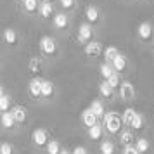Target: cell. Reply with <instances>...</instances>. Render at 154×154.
<instances>
[{"label": "cell", "instance_id": "obj_5", "mask_svg": "<svg viewBox=\"0 0 154 154\" xmlns=\"http://www.w3.org/2000/svg\"><path fill=\"white\" fill-rule=\"evenodd\" d=\"M82 123L90 128V126H94L95 123H99V116L92 111L90 107H88V109H83V111H82Z\"/></svg>", "mask_w": 154, "mask_h": 154}, {"label": "cell", "instance_id": "obj_12", "mask_svg": "<svg viewBox=\"0 0 154 154\" xmlns=\"http://www.w3.org/2000/svg\"><path fill=\"white\" fill-rule=\"evenodd\" d=\"M54 92H56L54 83H52L50 80H43V83H42V97L50 99L52 95H54Z\"/></svg>", "mask_w": 154, "mask_h": 154}, {"label": "cell", "instance_id": "obj_2", "mask_svg": "<svg viewBox=\"0 0 154 154\" xmlns=\"http://www.w3.org/2000/svg\"><path fill=\"white\" fill-rule=\"evenodd\" d=\"M40 49L45 56H54L57 52V43L52 36H42L40 38Z\"/></svg>", "mask_w": 154, "mask_h": 154}, {"label": "cell", "instance_id": "obj_31", "mask_svg": "<svg viewBox=\"0 0 154 154\" xmlns=\"http://www.w3.org/2000/svg\"><path fill=\"white\" fill-rule=\"evenodd\" d=\"M137 149H139V152L142 154V152H147L149 151V142H147V139H144V137H140L139 140H137Z\"/></svg>", "mask_w": 154, "mask_h": 154}, {"label": "cell", "instance_id": "obj_21", "mask_svg": "<svg viewBox=\"0 0 154 154\" xmlns=\"http://www.w3.org/2000/svg\"><path fill=\"white\" fill-rule=\"evenodd\" d=\"M11 100H12L11 95H7V94H4V92H2V94H0V111H2V112L9 111V107H11V104H12Z\"/></svg>", "mask_w": 154, "mask_h": 154}, {"label": "cell", "instance_id": "obj_8", "mask_svg": "<svg viewBox=\"0 0 154 154\" xmlns=\"http://www.w3.org/2000/svg\"><path fill=\"white\" fill-rule=\"evenodd\" d=\"M119 95L121 99H125V100H130V99L135 97V88H133V85L130 82H125V83L119 85Z\"/></svg>", "mask_w": 154, "mask_h": 154}, {"label": "cell", "instance_id": "obj_16", "mask_svg": "<svg viewBox=\"0 0 154 154\" xmlns=\"http://www.w3.org/2000/svg\"><path fill=\"white\" fill-rule=\"evenodd\" d=\"M54 26H56L57 29H64L68 28V16L66 14H56V17H54Z\"/></svg>", "mask_w": 154, "mask_h": 154}, {"label": "cell", "instance_id": "obj_25", "mask_svg": "<svg viewBox=\"0 0 154 154\" xmlns=\"http://www.w3.org/2000/svg\"><path fill=\"white\" fill-rule=\"evenodd\" d=\"M119 142H121L123 146H128V144H132V142H133V133L130 132V130L119 132Z\"/></svg>", "mask_w": 154, "mask_h": 154}, {"label": "cell", "instance_id": "obj_28", "mask_svg": "<svg viewBox=\"0 0 154 154\" xmlns=\"http://www.w3.org/2000/svg\"><path fill=\"white\" fill-rule=\"evenodd\" d=\"M100 152L102 154H114V144L111 140H104L100 144Z\"/></svg>", "mask_w": 154, "mask_h": 154}, {"label": "cell", "instance_id": "obj_38", "mask_svg": "<svg viewBox=\"0 0 154 154\" xmlns=\"http://www.w3.org/2000/svg\"><path fill=\"white\" fill-rule=\"evenodd\" d=\"M42 2H50V0H42Z\"/></svg>", "mask_w": 154, "mask_h": 154}, {"label": "cell", "instance_id": "obj_6", "mask_svg": "<svg viewBox=\"0 0 154 154\" xmlns=\"http://www.w3.org/2000/svg\"><path fill=\"white\" fill-rule=\"evenodd\" d=\"M92 26L88 23H83V24H80V28H78V40L82 43H88L92 38Z\"/></svg>", "mask_w": 154, "mask_h": 154}, {"label": "cell", "instance_id": "obj_20", "mask_svg": "<svg viewBox=\"0 0 154 154\" xmlns=\"http://www.w3.org/2000/svg\"><path fill=\"white\" fill-rule=\"evenodd\" d=\"M12 112H14V116H16V121L17 123H24L26 121V109L23 107V106H16L14 109H12Z\"/></svg>", "mask_w": 154, "mask_h": 154}, {"label": "cell", "instance_id": "obj_3", "mask_svg": "<svg viewBox=\"0 0 154 154\" xmlns=\"http://www.w3.org/2000/svg\"><path fill=\"white\" fill-rule=\"evenodd\" d=\"M31 140H33V144L38 147H43L49 144V135H47V132L43 130V128H36L35 132L31 133Z\"/></svg>", "mask_w": 154, "mask_h": 154}, {"label": "cell", "instance_id": "obj_15", "mask_svg": "<svg viewBox=\"0 0 154 154\" xmlns=\"http://www.w3.org/2000/svg\"><path fill=\"white\" fill-rule=\"evenodd\" d=\"M38 11H40V16L42 17H50V16L54 14V5L50 2H43V4H40Z\"/></svg>", "mask_w": 154, "mask_h": 154}, {"label": "cell", "instance_id": "obj_10", "mask_svg": "<svg viewBox=\"0 0 154 154\" xmlns=\"http://www.w3.org/2000/svg\"><path fill=\"white\" fill-rule=\"evenodd\" d=\"M100 52H102V45L99 42H88L85 45V54L88 57H97L100 56Z\"/></svg>", "mask_w": 154, "mask_h": 154}, {"label": "cell", "instance_id": "obj_37", "mask_svg": "<svg viewBox=\"0 0 154 154\" xmlns=\"http://www.w3.org/2000/svg\"><path fill=\"white\" fill-rule=\"evenodd\" d=\"M59 154H73V152H69V151H66V149H63V151H61Z\"/></svg>", "mask_w": 154, "mask_h": 154}, {"label": "cell", "instance_id": "obj_39", "mask_svg": "<svg viewBox=\"0 0 154 154\" xmlns=\"http://www.w3.org/2000/svg\"><path fill=\"white\" fill-rule=\"evenodd\" d=\"M19 2H24V0H19Z\"/></svg>", "mask_w": 154, "mask_h": 154}, {"label": "cell", "instance_id": "obj_1", "mask_svg": "<svg viewBox=\"0 0 154 154\" xmlns=\"http://www.w3.org/2000/svg\"><path fill=\"white\" fill-rule=\"evenodd\" d=\"M123 125V118L118 112H106L104 114V128L109 133H119Z\"/></svg>", "mask_w": 154, "mask_h": 154}, {"label": "cell", "instance_id": "obj_17", "mask_svg": "<svg viewBox=\"0 0 154 154\" xmlns=\"http://www.w3.org/2000/svg\"><path fill=\"white\" fill-rule=\"evenodd\" d=\"M111 64H112V68H114L116 71H123L126 68V57L123 56V54H118Z\"/></svg>", "mask_w": 154, "mask_h": 154}, {"label": "cell", "instance_id": "obj_19", "mask_svg": "<svg viewBox=\"0 0 154 154\" xmlns=\"http://www.w3.org/2000/svg\"><path fill=\"white\" fill-rule=\"evenodd\" d=\"M85 17L88 19V23H97V19H99V11H97V7L88 5V7H87V11H85Z\"/></svg>", "mask_w": 154, "mask_h": 154}, {"label": "cell", "instance_id": "obj_32", "mask_svg": "<svg viewBox=\"0 0 154 154\" xmlns=\"http://www.w3.org/2000/svg\"><path fill=\"white\" fill-rule=\"evenodd\" d=\"M107 82H109V85H111L112 88H116V87L119 88V85H121V78H119V75L116 73V71H114L111 76L107 78Z\"/></svg>", "mask_w": 154, "mask_h": 154}, {"label": "cell", "instance_id": "obj_7", "mask_svg": "<svg viewBox=\"0 0 154 154\" xmlns=\"http://www.w3.org/2000/svg\"><path fill=\"white\" fill-rule=\"evenodd\" d=\"M42 80H38V78H33L31 82L28 83V92H29V95L33 99H38V97H42Z\"/></svg>", "mask_w": 154, "mask_h": 154}, {"label": "cell", "instance_id": "obj_18", "mask_svg": "<svg viewBox=\"0 0 154 154\" xmlns=\"http://www.w3.org/2000/svg\"><path fill=\"white\" fill-rule=\"evenodd\" d=\"M137 114V111L133 109V107H126L125 112L121 114V118H123V123H125V126H130L132 125V121H133V116Z\"/></svg>", "mask_w": 154, "mask_h": 154}, {"label": "cell", "instance_id": "obj_9", "mask_svg": "<svg viewBox=\"0 0 154 154\" xmlns=\"http://www.w3.org/2000/svg\"><path fill=\"white\" fill-rule=\"evenodd\" d=\"M0 121H2V126L4 128H14L16 126V116H14V112L12 111H5V112H2V116H0Z\"/></svg>", "mask_w": 154, "mask_h": 154}, {"label": "cell", "instance_id": "obj_27", "mask_svg": "<svg viewBox=\"0 0 154 154\" xmlns=\"http://www.w3.org/2000/svg\"><path fill=\"white\" fill-rule=\"evenodd\" d=\"M144 126V116L140 114V112H137L135 116H133V121L132 125H130V128H133V130H140Z\"/></svg>", "mask_w": 154, "mask_h": 154}, {"label": "cell", "instance_id": "obj_22", "mask_svg": "<svg viewBox=\"0 0 154 154\" xmlns=\"http://www.w3.org/2000/svg\"><path fill=\"white\" fill-rule=\"evenodd\" d=\"M90 109L95 112V114H97L99 118H104L106 112H104V106H102V102H100V100H97V99H95V100H92Z\"/></svg>", "mask_w": 154, "mask_h": 154}, {"label": "cell", "instance_id": "obj_11", "mask_svg": "<svg viewBox=\"0 0 154 154\" xmlns=\"http://www.w3.org/2000/svg\"><path fill=\"white\" fill-rule=\"evenodd\" d=\"M99 92H100V95L104 99H112V95H114V88L109 85L107 80H104V82L99 83Z\"/></svg>", "mask_w": 154, "mask_h": 154}, {"label": "cell", "instance_id": "obj_4", "mask_svg": "<svg viewBox=\"0 0 154 154\" xmlns=\"http://www.w3.org/2000/svg\"><path fill=\"white\" fill-rule=\"evenodd\" d=\"M152 31H154L152 24H151V23H147V21L140 23L139 28H137L139 38H140V40H144V42H147V40H151V38H152Z\"/></svg>", "mask_w": 154, "mask_h": 154}, {"label": "cell", "instance_id": "obj_34", "mask_svg": "<svg viewBox=\"0 0 154 154\" xmlns=\"http://www.w3.org/2000/svg\"><path fill=\"white\" fill-rule=\"evenodd\" d=\"M123 154H140V152H139V149H137V146L128 144V146H125V149H123Z\"/></svg>", "mask_w": 154, "mask_h": 154}, {"label": "cell", "instance_id": "obj_29", "mask_svg": "<svg viewBox=\"0 0 154 154\" xmlns=\"http://www.w3.org/2000/svg\"><path fill=\"white\" fill-rule=\"evenodd\" d=\"M40 69H42V61L38 57H31V61H29V71L31 73H38Z\"/></svg>", "mask_w": 154, "mask_h": 154}, {"label": "cell", "instance_id": "obj_13", "mask_svg": "<svg viewBox=\"0 0 154 154\" xmlns=\"http://www.w3.org/2000/svg\"><path fill=\"white\" fill-rule=\"evenodd\" d=\"M102 133H104V126L100 125V123H95L94 126L88 128V137H90L92 140H99L102 137Z\"/></svg>", "mask_w": 154, "mask_h": 154}, {"label": "cell", "instance_id": "obj_35", "mask_svg": "<svg viewBox=\"0 0 154 154\" xmlns=\"http://www.w3.org/2000/svg\"><path fill=\"white\" fill-rule=\"evenodd\" d=\"M61 7L63 9H73L75 7V0H59Z\"/></svg>", "mask_w": 154, "mask_h": 154}, {"label": "cell", "instance_id": "obj_23", "mask_svg": "<svg viewBox=\"0 0 154 154\" xmlns=\"http://www.w3.org/2000/svg\"><path fill=\"white\" fill-rule=\"evenodd\" d=\"M47 154H59L63 149H61V142H57L56 139L54 140H49V144H47Z\"/></svg>", "mask_w": 154, "mask_h": 154}, {"label": "cell", "instance_id": "obj_26", "mask_svg": "<svg viewBox=\"0 0 154 154\" xmlns=\"http://www.w3.org/2000/svg\"><path fill=\"white\" fill-rule=\"evenodd\" d=\"M114 71H116V69L111 66V63H104L102 66H100V75H102V78H104V80H107V78L111 76Z\"/></svg>", "mask_w": 154, "mask_h": 154}, {"label": "cell", "instance_id": "obj_14", "mask_svg": "<svg viewBox=\"0 0 154 154\" xmlns=\"http://www.w3.org/2000/svg\"><path fill=\"white\" fill-rule=\"evenodd\" d=\"M4 40H5V43H9V45H16V43H17V31H16L14 28H7L4 31Z\"/></svg>", "mask_w": 154, "mask_h": 154}, {"label": "cell", "instance_id": "obj_30", "mask_svg": "<svg viewBox=\"0 0 154 154\" xmlns=\"http://www.w3.org/2000/svg\"><path fill=\"white\" fill-rule=\"evenodd\" d=\"M23 4H24V9H26L28 12H35L36 9L40 7V4H38V0H24Z\"/></svg>", "mask_w": 154, "mask_h": 154}, {"label": "cell", "instance_id": "obj_33", "mask_svg": "<svg viewBox=\"0 0 154 154\" xmlns=\"http://www.w3.org/2000/svg\"><path fill=\"white\" fill-rule=\"evenodd\" d=\"M0 154H14V149H12V146L9 142H4L0 146Z\"/></svg>", "mask_w": 154, "mask_h": 154}, {"label": "cell", "instance_id": "obj_36", "mask_svg": "<svg viewBox=\"0 0 154 154\" xmlns=\"http://www.w3.org/2000/svg\"><path fill=\"white\" fill-rule=\"evenodd\" d=\"M73 154H88V152H87V149H85V147L78 146V147H75V149H73Z\"/></svg>", "mask_w": 154, "mask_h": 154}, {"label": "cell", "instance_id": "obj_24", "mask_svg": "<svg viewBox=\"0 0 154 154\" xmlns=\"http://www.w3.org/2000/svg\"><path fill=\"white\" fill-rule=\"evenodd\" d=\"M118 54H119L118 49H116V47H112V45H109V47L104 50V59H106V63H112V61H114V57L118 56Z\"/></svg>", "mask_w": 154, "mask_h": 154}]
</instances>
